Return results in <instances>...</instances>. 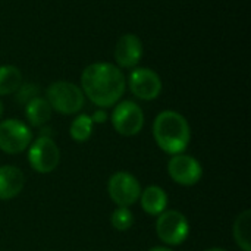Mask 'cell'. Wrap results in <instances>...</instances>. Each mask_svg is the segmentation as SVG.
<instances>
[{
    "label": "cell",
    "instance_id": "6da1fadb",
    "mask_svg": "<svg viewBox=\"0 0 251 251\" xmlns=\"http://www.w3.org/2000/svg\"><path fill=\"white\" fill-rule=\"evenodd\" d=\"M81 90L99 107L116 104L125 93V76L116 65L97 62L81 74Z\"/></svg>",
    "mask_w": 251,
    "mask_h": 251
},
{
    "label": "cell",
    "instance_id": "7a4b0ae2",
    "mask_svg": "<svg viewBox=\"0 0 251 251\" xmlns=\"http://www.w3.org/2000/svg\"><path fill=\"white\" fill-rule=\"evenodd\" d=\"M153 137L165 153L175 156L187 150L191 141V129L181 113L163 110L153 122Z\"/></svg>",
    "mask_w": 251,
    "mask_h": 251
},
{
    "label": "cell",
    "instance_id": "3957f363",
    "mask_svg": "<svg viewBox=\"0 0 251 251\" xmlns=\"http://www.w3.org/2000/svg\"><path fill=\"white\" fill-rule=\"evenodd\" d=\"M46 100L53 110L62 115H74L84 107L85 96L78 85L69 81H56L47 87Z\"/></svg>",
    "mask_w": 251,
    "mask_h": 251
},
{
    "label": "cell",
    "instance_id": "277c9868",
    "mask_svg": "<svg viewBox=\"0 0 251 251\" xmlns=\"http://www.w3.org/2000/svg\"><path fill=\"white\" fill-rule=\"evenodd\" d=\"M156 234L168 246H181L190 235V225L181 212L165 210L157 218Z\"/></svg>",
    "mask_w": 251,
    "mask_h": 251
},
{
    "label": "cell",
    "instance_id": "5b68a950",
    "mask_svg": "<svg viewBox=\"0 0 251 251\" xmlns=\"http://www.w3.org/2000/svg\"><path fill=\"white\" fill-rule=\"evenodd\" d=\"M110 119L115 131L124 137L137 135L144 126L143 109L131 100H124L118 103L112 112Z\"/></svg>",
    "mask_w": 251,
    "mask_h": 251
},
{
    "label": "cell",
    "instance_id": "8992f818",
    "mask_svg": "<svg viewBox=\"0 0 251 251\" xmlns=\"http://www.w3.org/2000/svg\"><path fill=\"white\" fill-rule=\"evenodd\" d=\"M28 162L38 174L53 172L60 162V151L50 137H38L28 150Z\"/></svg>",
    "mask_w": 251,
    "mask_h": 251
},
{
    "label": "cell",
    "instance_id": "52a82bcc",
    "mask_svg": "<svg viewBox=\"0 0 251 251\" xmlns=\"http://www.w3.org/2000/svg\"><path fill=\"white\" fill-rule=\"evenodd\" d=\"M32 132L22 121L6 119L0 122V150L7 154H18L28 149Z\"/></svg>",
    "mask_w": 251,
    "mask_h": 251
},
{
    "label": "cell",
    "instance_id": "ba28073f",
    "mask_svg": "<svg viewBox=\"0 0 251 251\" xmlns=\"http://www.w3.org/2000/svg\"><path fill=\"white\" fill-rule=\"evenodd\" d=\"M107 193L118 207L132 206L141 194L138 179L128 172H116L107 182Z\"/></svg>",
    "mask_w": 251,
    "mask_h": 251
},
{
    "label": "cell",
    "instance_id": "9c48e42d",
    "mask_svg": "<svg viewBox=\"0 0 251 251\" xmlns=\"http://www.w3.org/2000/svg\"><path fill=\"white\" fill-rule=\"evenodd\" d=\"M129 90L140 100H154L162 93V79L150 68H135L129 74Z\"/></svg>",
    "mask_w": 251,
    "mask_h": 251
},
{
    "label": "cell",
    "instance_id": "30bf717a",
    "mask_svg": "<svg viewBox=\"0 0 251 251\" xmlns=\"http://www.w3.org/2000/svg\"><path fill=\"white\" fill-rule=\"evenodd\" d=\"M169 176L179 185H196L203 176V168L197 159L187 154H175L168 163Z\"/></svg>",
    "mask_w": 251,
    "mask_h": 251
},
{
    "label": "cell",
    "instance_id": "8fae6325",
    "mask_svg": "<svg viewBox=\"0 0 251 251\" xmlns=\"http://www.w3.org/2000/svg\"><path fill=\"white\" fill-rule=\"evenodd\" d=\"M144 53L143 41L135 34H124L115 46V60L118 68H135Z\"/></svg>",
    "mask_w": 251,
    "mask_h": 251
},
{
    "label": "cell",
    "instance_id": "7c38bea8",
    "mask_svg": "<svg viewBox=\"0 0 251 251\" xmlns=\"http://www.w3.org/2000/svg\"><path fill=\"white\" fill-rule=\"evenodd\" d=\"M25 185L22 171L12 165L0 166V200H12L18 197Z\"/></svg>",
    "mask_w": 251,
    "mask_h": 251
},
{
    "label": "cell",
    "instance_id": "4fadbf2b",
    "mask_svg": "<svg viewBox=\"0 0 251 251\" xmlns=\"http://www.w3.org/2000/svg\"><path fill=\"white\" fill-rule=\"evenodd\" d=\"M140 201H141V209L151 215V216H159L162 212L166 210L168 206V194L165 193L163 188L157 185H150L140 194Z\"/></svg>",
    "mask_w": 251,
    "mask_h": 251
},
{
    "label": "cell",
    "instance_id": "5bb4252c",
    "mask_svg": "<svg viewBox=\"0 0 251 251\" xmlns=\"http://www.w3.org/2000/svg\"><path fill=\"white\" fill-rule=\"evenodd\" d=\"M25 116L32 126H43L51 118V107L46 99L35 97L25 104Z\"/></svg>",
    "mask_w": 251,
    "mask_h": 251
},
{
    "label": "cell",
    "instance_id": "9a60e30c",
    "mask_svg": "<svg viewBox=\"0 0 251 251\" xmlns=\"http://www.w3.org/2000/svg\"><path fill=\"white\" fill-rule=\"evenodd\" d=\"M22 84V74L13 65L0 66V96L13 94Z\"/></svg>",
    "mask_w": 251,
    "mask_h": 251
},
{
    "label": "cell",
    "instance_id": "2e32d148",
    "mask_svg": "<svg viewBox=\"0 0 251 251\" xmlns=\"http://www.w3.org/2000/svg\"><path fill=\"white\" fill-rule=\"evenodd\" d=\"M251 226V212L246 210L235 219L234 224V238L237 246L243 251H251L250 229Z\"/></svg>",
    "mask_w": 251,
    "mask_h": 251
},
{
    "label": "cell",
    "instance_id": "e0dca14e",
    "mask_svg": "<svg viewBox=\"0 0 251 251\" xmlns=\"http://www.w3.org/2000/svg\"><path fill=\"white\" fill-rule=\"evenodd\" d=\"M93 126H94V122L91 119L90 115H78L72 124H71V128H69V134H71V138L74 141H78V143H84L87 141L91 134H93Z\"/></svg>",
    "mask_w": 251,
    "mask_h": 251
},
{
    "label": "cell",
    "instance_id": "ac0fdd59",
    "mask_svg": "<svg viewBox=\"0 0 251 251\" xmlns=\"http://www.w3.org/2000/svg\"><path fill=\"white\" fill-rule=\"evenodd\" d=\"M110 221L116 231H128L134 225V216L128 207H118L112 213Z\"/></svg>",
    "mask_w": 251,
    "mask_h": 251
},
{
    "label": "cell",
    "instance_id": "d6986e66",
    "mask_svg": "<svg viewBox=\"0 0 251 251\" xmlns=\"http://www.w3.org/2000/svg\"><path fill=\"white\" fill-rule=\"evenodd\" d=\"M15 94H16V100L21 104H26L28 101L37 97L38 87L35 84H21V87L15 91Z\"/></svg>",
    "mask_w": 251,
    "mask_h": 251
},
{
    "label": "cell",
    "instance_id": "ffe728a7",
    "mask_svg": "<svg viewBox=\"0 0 251 251\" xmlns=\"http://www.w3.org/2000/svg\"><path fill=\"white\" fill-rule=\"evenodd\" d=\"M91 119L94 124H104L107 121V113L104 110H97V112H94Z\"/></svg>",
    "mask_w": 251,
    "mask_h": 251
},
{
    "label": "cell",
    "instance_id": "44dd1931",
    "mask_svg": "<svg viewBox=\"0 0 251 251\" xmlns=\"http://www.w3.org/2000/svg\"><path fill=\"white\" fill-rule=\"evenodd\" d=\"M149 251H172V250H169V249H166V247H153V249H150Z\"/></svg>",
    "mask_w": 251,
    "mask_h": 251
},
{
    "label": "cell",
    "instance_id": "7402d4cb",
    "mask_svg": "<svg viewBox=\"0 0 251 251\" xmlns=\"http://www.w3.org/2000/svg\"><path fill=\"white\" fill-rule=\"evenodd\" d=\"M204 251H226V250H224V249H219V247H213V249H209V250H204Z\"/></svg>",
    "mask_w": 251,
    "mask_h": 251
},
{
    "label": "cell",
    "instance_id": "603a6c76",
    "mask_svg": "<svg viewBox=\"0 0 251 251\" xmlns=\"http://www.w3.org/2000/svg\"><path fill=\"white\" fill-rule=\"evenodd\" d=\"M3 115V103H1V100H0V116Z\"/></svg>",
    "mask_w": 251,
    "mask_h": 251
}]
</instances>
